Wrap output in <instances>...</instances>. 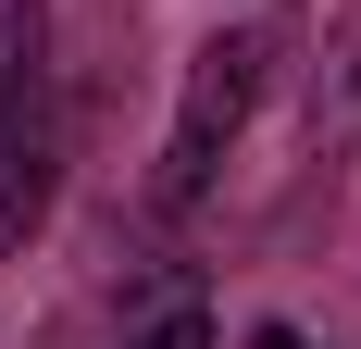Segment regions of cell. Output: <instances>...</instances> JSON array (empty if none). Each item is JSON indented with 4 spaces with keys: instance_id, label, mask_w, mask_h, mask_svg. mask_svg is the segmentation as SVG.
Masks as SVG:
<instances>
[{
    "instance_id": "6da1fadb",
    "label": "cell",
    "mask_w": 361,
    "mask_h": 349,
    "mask_svg": "<svg viewBox=\"0 0 361 349\" xmlns=\"http://www.w3.org/2000/svg\"><path fill=\"white\" fill-rule=\"evenodd\" d=\"M63 200V75H50V0H0V262L37 249Z\"/></svg>"
},
{
    "instance_id": "7a4b0ae2",
    "label": "cell",
    "mask_w": 361,
    "mask_h": 349,
    "mask_svg": "<svg viewBox=\"0 0 361 349\" xmlns=\"http://www.w3.org/2000/svg\"><path fill=\"white\" fill-rule=\"evenodd\" d=\"M274 63H287V25H274V13L212 25L200 50H187V100H175V138H162V200L175 212L224 174V150L250 138V112L274 100Z\"/></svg>"
},
{
    "instance_id": "3957f363",
    "label": "cell",
    "mask_w": 361,
    "mask_h": 349,
    "mask_svg": "<svg viewBox=\"0 0 361 349\" xmlns=\"http://www.w3.org/2000/svg\"><path fill=\"white\" fill-rule=\"evenodd\" d=\"M299 138H312V162H361V0H336L324 13V50H312V100H299Z\"/></svg>"
},
{
    "instance_id": "277c9868",
    "label": "cell",
    "mask_w": 361,
    "mask_h": 349,
    "mask_svg": "<svg viewBox=\"0 0 361 349\" xmlns=\"http://www.w3.org/2000/svg\"><path fill=\"white\" fill-rule=\"evenodd\" d=\"M125 349H212V312H200V300L175 287V300H162L149 324H125Z\"/></svg>"
}]
</instances>
